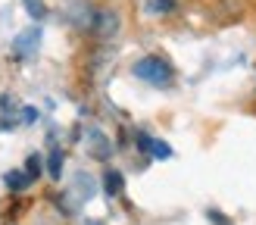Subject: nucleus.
<instances>
[{"label": "nucleus", "instance_id": "nucleus-1", "mask_svg": "<svg viewBox=\"0 0 256 225\" xmlns=\"http://www.w3.org/2000/svg\"><path fill=\"white\" fill-rule=\"evenodd\" d=\"M140 82H147L153 88H169L172 78H175V72L169 66V60H162V56H140L134 62V69H132Z\"/></svg>", "mask_w": 256, "mask_h": 225}, {"label": "nucleus", "instance_id": "nucleus-2", "mask_svg": "<svg viewBox=\"0 0 256 225\" xmlns=\"http://www.w3.org/2000/svg\"><path fill=\"white\" fill-rule=\"evenodd\" d=\"M91 28L97 34H110V32L119 28V16H116V12H97V19L91 22Z\"/></svg>", "mask_w": 256, "mask_h": 225}, {"label": "nucleus", "instance_id": "nucleus-3", "mask_svg": "<svg viewBox=\"0 0 256 225\" xmlns=\"http://www.w3.org/2000/svg\"><path fill=\"white\" fill-rule=\"evenodd\" d=\"M178 6V0H147V12H153V16H166V12H172Z\"/></svg>", "mask_w": 256, "mask_h": 225}, {"label": "nucleus", "instance_id": "nucleus-4", "mask_svg": "<svg viewBox=\"0 0 256 225\" xmlns=\"http://www.w3.org/2000/svg\"><path fill=\"white\" fill-rule=\"evenodd\" d=\"M104 184H106V194L116 197V194H122V184H125V182H122V175H119L116 169H110V172L104 175Z\"/></svg>", "mask_w": 256, "mask_h": 225}, {"label": "nucleus", "instance_id": "nucleus-5", "mask_svg": "<svg viewBox=\"0 0 256 225\" xmlns=\"http://www.w3.org/2000/svg\"><path fill=\"white\" fill-rule=\"evenodd\" d=\"M91 141H94V147H91V154H94L97 160H106V156H110V150H112V147L106 144V138L100 134V132H91Z\"/></svg>", "mask_w": 256, "mask_h": 225}, {"label": "nucleus", "instance_id": "nucleus-6", "mask_svg": "<svg viewBox=\"0 0 256 225\" xmlns=\"http://www.w3.org/2000/svg\"><path fill=\"white\" fill-rule=\"evenodd\" d=\"M47 172L54 175V178H60V175H62V150H60V147L50 150V156H47Z\"/></svg>", "mask_w": 256, "mask_h": 225}, {"label": "nucleus", "instance_id": "nucleus-7", "mask_svg": "<svg viewBox=\"0 0 256 225\" xmlns=\"http://www.w3.org/2000/svg\"><path fill=\"white\" fill-rule=\"evenodd\" d=\"M34 38H38V28H32V32L19 34V38H16V47H12V50H16L19 56H25V54H28V50L34 47V44H28V41H34Z\"/></svg>", "mask_w": 256, "mask_h": 225}, {"label": "nucleus", "instance_id": "nucleus-8", "mask_svg": "<svg viewBox=\"0 0 256 225\" xmlns=\"http://www.w3.org/2000/svg\"><path fill=\"white\" fill-rule=\"evenodd\" d=\"M22 4H25V10H28V16H32V19H38V22H41V19L47 16V6H44V0H22Z\"/></svg>", "mask_w": 256, "mask_h": 225}, {"label": "nucleus", "instance_id": "nucleus-9", "mask_svg": "<svg viewBox=\"0 0 256 225\" xmlns=\"http://www.w3.org/2000/svg\"><path fill=\"white\" fill-rule=\"evenodd\" d=\"M28 182H32V175H22V172H10V175H6V184L12 188V191H22V188H28Z\"/></svg>", "mask_w": 256, "mask_h": 225}, {"label": "nucleus", "instance_id": "nucleus-10", "mask_svg": "<svg viewBox=\"0 0 256 225\" xmlns=\"http://www.w3.org/2000/svg\"><path fill=\"white\" fill-rule=\"evenodd\" d=\"M150 154L156 156V160H169V156H172V147L162 144V141H153V138H150Z\"/></svg>", "mask_w": 256, "mask_h": 225}, {"label": "nucleus", "instance_id": "nucleus-11", "mask_svg": "<svg viewBox=\"0 0 256 225\" xmlns=\"http://www.w3.org/2000/svg\"><path fill=\"white\" fill-rule=\"evenodd\" d=\"M25 169H28L32 178H38L41 175V156H28V162H25Z\"/></svg>", "mask_w": 256, "mask_h": 225}]
</instances>
